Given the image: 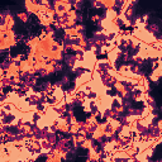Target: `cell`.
I'll list each match as a JSON object with an SVG mask.
<instances>
[{"label":"cell","mask_w":162,"mask_h":162,"mask_svg":"<svg viewBox=\"0 0 162 162\" xmlns=\"http://www.w3.org/2000/svg\"><path fill=\"white\" fill-rule=\"evenodd\" d=\"M18 17H19V19H23V22L28 20V15L25 13H19V14H18Z\"/></svg>","instance_id":"obj_1"}]
</instances>
